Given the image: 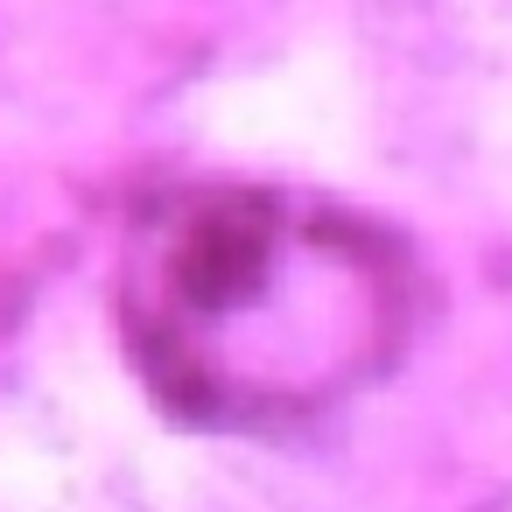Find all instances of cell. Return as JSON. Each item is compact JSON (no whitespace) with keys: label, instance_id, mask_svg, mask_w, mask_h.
Listing matches in <instances>:
<instances>
[{"label":"cell","instance_id":"cell-1","mask_svg":"<svg viewBox=\"0 0 512 512\" xmlns=\"http://www.w3.org/2000/svg\"><path fill=\"white\" fill-rule=\"evenodd\" d=\"M113 309L169 414L246 435L393 372L414 330V267L393 232L330 197L197 183L134 218Z\"/></svg>","mask_w":512,"mask_h":512}]
</instances>
